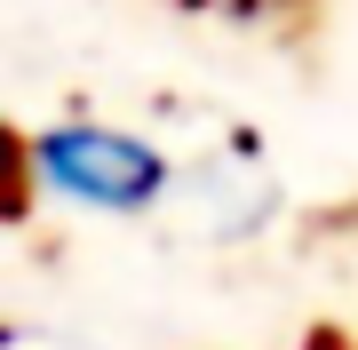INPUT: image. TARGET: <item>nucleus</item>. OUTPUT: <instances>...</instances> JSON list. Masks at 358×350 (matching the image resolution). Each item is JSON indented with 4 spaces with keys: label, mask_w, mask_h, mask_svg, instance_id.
Segmentation results:
<instances>
[{
    "label": "nucleus",
    "mask_w": 358,
    "mask_h": 350,
    "mask_svg": "<svg viewBox=\"0 0 358 350\" xmlns=\"http://www.w3.org/2000/svg\"><path fill=\"white\" fill-rule=\"evenodd\" d=\"M24 175H40L56 199L96 207V215H136V207H152V199H167V183H176V168H167L143 136L96 128V119L48 128L24 152Z\"/></svg>",
    "instance_id": "obj_1"
}]
</instances>
